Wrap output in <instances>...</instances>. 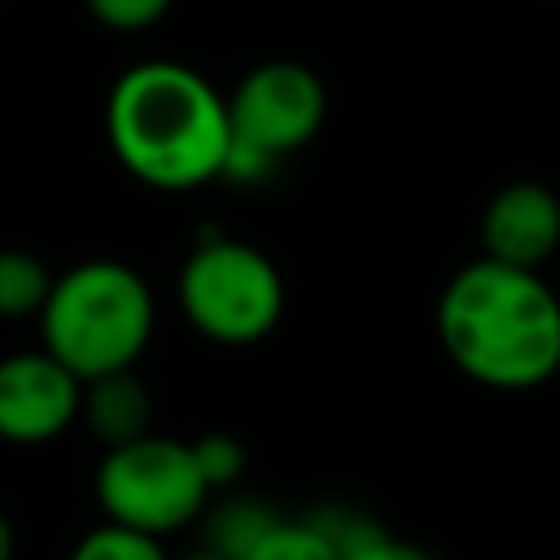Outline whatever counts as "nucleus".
I'll list each match as a JSON object with an SVG mask.
<instances>
[{"label":"nucleus","mask_w":560,"mask_h":560,"mask_svg":"<svg viewBox=\"0 0 560 560\" xmlns=\"http://www.w3.org/2000/svg\"><path fill=\"white\" fill-rule=\"evenodd\" d=\"M350 560H433L429 551H420V547H411V542H398V538H376L372 547H363V551H354Z\"/></svg>","instance_id":"nucleus-16"},{"label":"nucleus","mask_w":560,"mask_h":560,"mask_svg":"<svg viewBox=\"0 0 560 560\" xmlns=\"http://www.w3.org/2000/svg\"><path fill=\"white\" fill-rule=\"evenodd\" d=\"M560 245V197L547 184H503L481 210V258L538 271Z\"/></svg>","instance_id":"nucleus-8"},{"label":"nucleus","mask_w":560,"mask_h":560,"mask_svg":"<svg viewBox=\"0 0 560 560\" xmlns=\"http://www.w3.org/2000/svg\"><path fill=\"white\" fill-rule=\"evenodd\" d=\"M175 560H228V556L214 551V547H206V542H197L192 551H184V556H175Z\"/></svg>","instance_id":"nucleus-18"},{"label":"nucleus","mask_w":560,"mask_h":560,"mask_svg":"<svg viewBox=\"0 0 560 560\" xmlns=\"http://www.w3.org/2000/svg\"><path fill=\"white\" fill-rule=\"evenodd\" d=\"M153 293L127 262L92 258L57 276L39 315L44 350L66 363L83 385L131 372L153 337Z\"/></svg>","instance_id":"nucleus-3"},{"label":"nucleus","mask_w":560,"mask_h":560,"mask_svg":"<svg viewBox=\"0 0 560 560\" xmlns=\"http://www.w3.org/2000/svg\"><path fill=\"white\" fill-rule=\"evenodd\" d=\"M179 306L201 337L249 346L280 324L284 280L262 249L219 236L188 254L179 271Z\"/></svg>","instance_id":"nucleus-6"},{"label":"nucleus","mask_w":560,"mask_h":560,"mask_svg":"<svg viewBox=\"0 0 560 560\" xmlns=\"http://www.w3.org/2000/svg\"><path fill=\"white\" fill-rule=\"evenodd\" d=\"M438 341L468 381L534 389L560 372V298L538 271L477 258L438 298Z\"/></svg>","instance_id":"nucleus-2"},{"label":"nucleus","mask_w":560,"mask_h":560,"mask_svg":"<svg viewBox=\"0 0 560 560\" xmlns=\"http://www.w3.org/2000/svg\"><path fill=\"white\" fill-rule=\"evenodd\" d=\"M57 276L26 249H0V319L44 315Z\"/></svg>","instance_id":"nucleus-11"},{"label":"nucleus","mask_w":560,"mask_h":560,"mask_svg":"<svg viewBox=\"0 0 560 560\" xmlns=\"http://www.w3.org/2000/svg\"><path fill=\"white\" fill-rule=\"evenodd\" d=\"M324 109H328V96L311 66L302 61L254 66L228 96L232 149H228L223 179H236V184L262 179L271 166H280L289 153L315 140Z\"/></svg>","instance_id":"nucleus-4"},{"label":"nucleus","mask_w":560,"mask_h":560,"mask_svg":"<svg viewBox=\"0 0 560 560\" xmlns=\"http://www.w3.org/2000/svg\"><path fill=\"white\" fill-rule=\"evenodd\" d=\"M96 503L109 525L166 538L210 508V486L192 459V442L140 438L105 451L96 468Z\"/></svg>","instance_id":"nucleus-5"},{"label":"nucleus","mask_w":560,"mask_h":560,"mask_svg":"<svg viewBox=\"0 0 560 560\" xmlns=\"http://www.w3.org/2000/svg\"><path fill=\"white\" fill-rule=\"evenodd\" d=\"M192 459H197V468H201L210 494L236 486L241 472H245V446H241L232 433H206V438H197V442H192Z\"/></svg>","instance_id":"nucleus-14"},{"label":"nucleus","mask_w":560,"mask_h":560,"mask_svg":"<svg viewBox=\"0 0 560 560\" xmlns=\"http://www.w3.org/2000/svg\"><path fill=\"white\" fill-rule=\"evenodd\" d=\"M280 521V512L254 494H223L201 512V542L223 551L228 560H245L258 538Z\"/></svg>","instance_id":"nucleus-10"},{"label":"nucleus","mask_w":560,"mask_h":560,"mask_svg":"<svg viewBox=\"0 0 560 560\" xmlns=\"http://www.w3.org/2000/svg\"><path fill=\"white\" fill-rule=\"evenodd\" d=\"M166 9L171 0H88V13L109 31H144Z\"/></svg>","instance_id":"nucleus-15"},{"label":"nucleus","mask_w":560,"mask_h":560,"mask_svg":"<svg viewBox=\"0 0 560 560\" xmlns=\"http://www.w3.org/2000/svg\"><path fill=\"white\" fill-rule=\"evenodd\" d=\"M83 411V381L48 350H18L0 359V438L39 446L61 438Z\"/></svg>","instance_id":"nucleus-7"},{"label":"nucleus","mask_w":560,"mask_h":560,"mask_svg":"<svg viewBox=\"0 0 560 560\" xmlns=\"http://www.w3.org/2000/svg\"><path fill=\"white\" fill-rule=\"evenodd\" d=\"M245 560H341L337 547L311 525V516H280Z\"/></svg>","instance_id":"nucleus-12"},{"label":"nucleus","mask_w":560,"mask_h":560,"mask_svg":"<svg viewBox=\"0 0 560 560\" xmlns=\"http://www.w3.org/2000/svg\"><path fill=\"white\" fill-rule=\"evenodd\" d=\"M70 560H171L162 538H149V534H136V529H122V525H96L88 529Z\"/></svg>","instance_id":"nucleus-13"},{"label":"nucleus","mask_w":560,"mask_h":560,"mask_svg":"<svg viewBox=\"0 0 560 560\" xmlns=\"http://www.w3.org/2000/svg\"><path fill=\"white\" fill-rule=\"evenodd\" d=\"M13 551H18V538H13V525H9V516L0 512V560H13Z\"/></svg>","instance_id":"nucleus-17"},{"label":"nucleus","mask_w":560,"mask_h":560,"mask_svg":"<svg viewBox=\"0 0 560 560\" xmlns=\"http://www.w3.org/2000/svg\"><path fill=\"white\" fill-rule=\"evenodd\" d=\"M105 136L140 184L188 192L223 179L232 149L228 96L184 61H140L109 88Z\"/></svg>","instance_id":"nucleus-1"},{"label":"nucleus","mask_w":560,"mask_h":560,"mask_svg":"<svg viewBox=\"0 0 560 560\" xmlns=\"http://www.w3.org/2000/svg\"><path fill=\"white\" fill-rule=\"evenodd\" d=\"M79 416L105 442V451H114V446L149 438L153 398H149V389L136 372H114V376H101V381L83 385V411Z\"/></svg>","instance_id":"nucleus-9"}]
</instances>
